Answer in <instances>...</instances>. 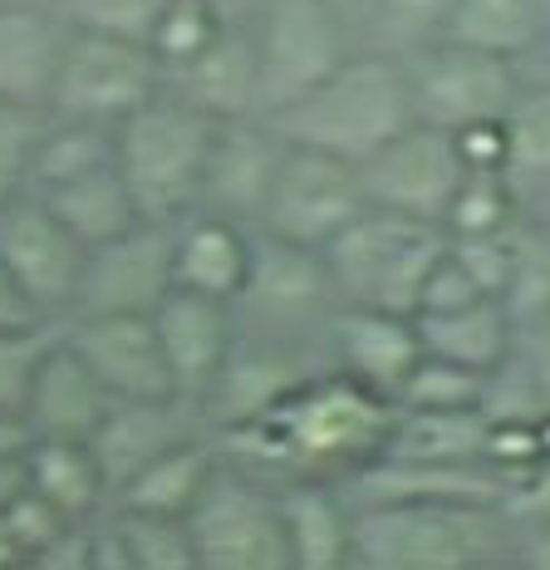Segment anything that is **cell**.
Returning a JSON list of instances; mask_svg holds the SVG:
<instances>
[{"label": "cell", "mask_w": 550, "mask_h": 570, "mask_svg": "<svg viewBox=\"0 0 550 570\" xmlns=\"http://www.w3.org/2000/svg\"><path fill=\"white\" fill-rule=\"evenodd\" d=\"M393 403L350 374L301 379L256 423L232 428V443L256 448L261 458L285 462L295 472H334L354 462H379L393 433Z\"/></svg>", "instance_id": "6da1fadb"}, {"label": "cell", "mask_w": 550, "mask_h": 570, "mask_svg": "<svg viewBox=\"0 0 550 570\" xmlns=\"http://www.w3.org/2000/svg\"><path fill=\"white\" fill-rule=\"evenodd\" d=\"M291 142L325 148L334 158L369 163L384 142L418 124L409 65L393 50H354L340 69L271 118Z\"/></svg>", "instance_id": "7a4b0ae2"}, {"label": "cell", "mask_w": 550, "mask_h": 570, "mask_svg": "<svg viewBox=\"0 0 550 570\" xmlns=\"http://www.w3.org/2000/svg\"><path fill=\"white\" fill-rule=\"evenodd\" d=\"M217 124L222 118L202 114L197 104H187L173 89L153 94L143 109H134L124 124H114V163L143 217L177 222L187 212H197Z\"/></svg>", "instance_id": "3957f363"}, {"label": "cell", "mask_w": 550, "mask_h": 570, "mask_svg": "<svg viewBox=\"0 0 550 570\" xmlns=\"http://www.w3.org/2000/svg\"><path fill=\"white\" fill-rule=\"evenodd\" d=\"M442 252H448V232H442L438 222L364 207L350 227L325 246L334 301L418 315L423 285L442 261Z\"/></svg>", "instance_id": "277c9868"}, {"label": "cell", "mask_w": 550, "mask_h": 570, "mask_svg": "<svg viewBox=\"0 0 550 570\" xmlns=\"http://www.w3.org/2000/svg\"><path fill=\"white\" fill-rule=\"evenodd\" d=\"M167 89V69L153 45L124 35L65 26L55 59V79L45 94V114L89 118V124H124L134 109Z\"/></svg>", "instance_id": "5b68a950"}, {"label": "cell", "mask_w": 550, "mask_h": 570, "mask_svg": "<svg viewBox=\"0 0 550 570\" xmlns=\"http://www.w3.org/2000/svg\"><path fill=\"white\" fill-rule=\"evenodd\" d=\"M261 69V114L275 118L354 55L350 20L320 0H266L251 26Z\"/></svg>", "instance_id": "8992f818"}, {"label": "cell", "mask_w": 550, "mask_h": 570, "mask_svg": "<svg viewBox=\"0 0 550 570\" xmlns=\"http://www.w3.org/2000/svg\"><path fill=\"white\" fill-rule=\"evenodd\" d=\"M369 207L359 163L334 158L325 148H305V142L285 138L281 168L261 207V236L285 246H305V252H325L359 212Z\"/></svg>", "instance_id": "52a82bcc"}, {"label": "cell", "mask_w": 550, "mask_h": 570, "mask_svg": "<svg viewBox=\"0 0 550 570\" xmlns=\"http://www.w3.org/2000/svg\"><path fill=\"white\" fill-rule=\"evenodd\" d=\"M477 561V507L433 497H379L354 512V566L462 570Z\"/></svg>", "instance_id": "ba28073f"}, {"label": "cell", "mask_w": 550, "mask_h": 570, "mask_svg": "<svg viewBox=\"0 0 550 570\" xmlns=\"http://www.w3.org/2000/svg\"><path fill=\"white\" fill-rule=\"evenodd\" d=\"M197 546V570H291L281 492L222 472L207 482L197 507L187 512Z\"/></svg>", "instance_id": "9c48e42d"}, {"label": "cell", "mask_w": 550, "mask_h": 570, "mask_svg": "<svg viewBox=\"0 0 550 570\" xmlns=\"http://www.w3.org/2000/svg\"><path fill=\"white\" fill-rule=\"evenodd\" d=\"M409 85L418 118L433 128H448V134H458L468 124H487V118H507V109L521 94L511 59L468 50V45L452 40H428L423 50H413Z\"/></svg>", "instance_id": "30bf717a"}, {"label": "cell", "mask_w": 550, "mask_h": 570, "mask_svg": "<svg viewBox=\"0 0 550 570\" xmlns=\"http://www.w3.org/2000/svg\"><path fill=\"white\" fill-rule=\"evenodd\" d=\"M0 261L20 281L45 320L75 311L89 246L59 222V212L40 193H20L0 207Z\"/></svg>", "instance_id": "8fae6325"}, {"label": "cell", "mask_w": 550, "mask_h": 570, "mask_svg": "<svg viewBox=\"0 0 550 570\" xmlns=\"http://www.w3.org/2000/svg\"><path fill=\"white\" fill-rule=\"evenodd\" d=\"M359 177H364L369 207L403 212V217L442 227L462 177H468V163H462L458 138L448 128H433L418 118L393 142H384L369 163H359Z\"/></svg>", "instance_id": "7c38bea8"}, {"label": "cell", "mask_w": 550, "mask_h": 570, "mask_svg": "<svg viewBox=\"0 0 550 570\" xmlns=\"http://www.w3.org/2000/svg\"><path fill=\"white\" fill-rule=\"evenodd\" d=\"M167 291H173V222L138 217L114 242L89 246L79 301L69 315H153Z\"/></svg>", "instance_id": "4fadbf2b"}, {"label": "cell", "mask_w": 550, "mask_h": 570, "mask_svg": "<svg viewBox=\"0 0 550 570\" xmlns=\"http://www.w3.org/2000/svg\"><path fill=\"white\" fill-rule=\"evenodd\" d=\"M153 325H158L167 370L177 379V394L187 403L207 399V389L222 379V370L232 364V354L246 340L242 305L222 301V295L187 291V285H173L163 295L158 311H153Z\"/></svg>", "instance_id": "5bb4252c"}, {"label": "cell", "mask_w": 550, "mask_h": 570, "mask_svg": "<svg viewBox=\"0 0 550 570\" xmlns=\"http://www.w3.org/2000/svg\"><path fill=\"white\" fill-rule=\"evenodd\" d=\"M65 340L114 399H183L153 315H69Z\"/></svg>", "instance_id": "9a60e30c"}, {"label": "cell", "mask_w": 550, "mask_h": 570, "mask_svg": "<svg viewBox=\"0 0 550 570\" xmlns=\"http://www.w3.org/2000/svg\"><path fill=\"white\" fill-rule=\"evenodd\" d=\"M281 153H285V134L266 114L222 118L207 153V177H202L197 207L222 212V217L236 222H261L275 168H281Z\"/></svg>", "instance_id": "2e32d148"}, {"label": "cell", "mask_w": 550, "mask_h": 570, "mask_svg": "<svg viewBox=\"0 0 550 570\" xmlns=\"http://www.w3.org/2000/svg\"><path fill=\"white\" fill-rule=\"evenodd\" d=\"M334 354H340V370L354 384L374 389L393 403L399 384L423 360L418 320L399 311H379V305H340L334 311Z\"/></svg>", "instance_id": "e0dca14e"}, {"label": "cell", "mask_w": 550, "mask_h": 570, "mask_svg": "<svg viewBox=\"0 0 550 570\" xmlns=\"http://www.w3.org/2000/svg\"><path fill=\"white\" fill-rule=\"evenodd\" d=\"M109 409L114 394L99 384V374L79 360V350L65 335H55L35 364L26 394V419L35 438H89Z\"/></svg>", "instance_id": "ac0fdd59"}, {"label": "cell", "mask_w": 550, "mask_h": 570, "mask_svg": "<svg viewBox=\"0 0 550 570\" xmlns=\"http://www.w3.org/2000/svg\"><path fill=\"white\" fill-rule=\"evenodd\" d=\"M251 266H256V242L246 236V222L207 207L173 222V285L242 301Z\"/></svg>", "instance_id": "d6986e66"}, {"label": "cell", "mask_w": 550, "mask_h": 570, "mask_svg": "<svg viewBox=\"0 0 550 570\" xmlns=\"http://www.w3.org/2000/svg\"><path fill=\"white\" fill-rule=\"evenodd\" d=\"M197 433L187 423V399H114L104 423L89 433V448L99 458L109 492H118L134 472H143L158 453Z\"/></svg>", "instance_id": "ffe728a7"}, {"label": "cell", "mask_w": 550, "mask_h": 570, "mask_svg": "<svg viewBox=\"0 0 550 570\" xmlns=\"http://www.w3.org/2000/svg\"><path fill=\"white\" fill-rule=\"evenodd\" d=\"M167 89L183 94L187 104H197V109L212 118L261 114V69H256L251 30L226 26L207 50H197L177 69H167Z\"/></svg>", "instance_id": "44dd1931"}, {"label": "cell", "mask_w": 550, "mask_h": 570, "mask_svg": "<svg viewBox=\"0 0 550 570\" xmlns=\"http://www.w3.org/2000/svg\"><path fill=\"white\" fill-rule=\"evenodd\" d=\"M330 301L334 285L325 252H305V246H285L266 236V246H256V266H251V281L236 305L256 311L261 320H275V325H301Z\"/></svg>", "instance_id": "7402d4cb"}, {"label": "cell", "mask_w": 550, "mask_h": 570, "mask_svg": "<svg viewBox=\"0 0 550 570\" xmlns=\"http://www.w3.org/2000/svg\"><path fill=\"white\" fill-rule=\"evenodd\" d=\"M65 20L50 0H0V99L40 104L50 94Z\"/></svg>", "instance_id": "603a6c76"}, {"label": "cell", "mask_w": 550, "mask_h": 570, "mask_svg": "<svg viewBox=\"0 0 550 570\" xmlns=\"http://www.w3.org/2000/svg\"><path fill=\"white\" fill-rule=\"evenodd\" d=\"M413 320H418L423 354L468 364V370H482V374H497L501 364H507L511 335H517V315H511L507 301H497V295H482V301L458 305V311L413 315Z\"/></svg>", "instance_id": "cb8c5ba5"}, {"label": "cell", "mask_w": 550, "mask_h": 570, "mask_svg": "<svg viewBox=\"0 0 550 570\" xmlns=\"http://www.w3.org/2000/svg\"><path fill=\"white\" fill-rule=\"evenodd\" d=\"M291 570H340L354 566V512L320 482H295L281 492Z\"/></svg>", "instance_id": "d4e9b609"}, {"label": "cell", "mask_w": 550, "mask_h": 570, "mask_svg": "<svg viewBox=\"0 0 550 570\" xmlns=\"http://www.w3.org/2000/svg\"><path fill=\"white\" fill-rule=\"evenodd\" d=\"M217 448L207 438L187 433L183 443H173L158 453L143 472H134L114 492V502L124 512H153V517H187L197 507V497L207 492V482L217 478Z\"/></svg>", "instance_id": "484cf974"}, {"label": "cell", "mask_w": 550, "mask_h": 570, "mask_svg": "<svg viewBox=\"0 0 550 570\" xmlns=\"http://www.w3.org/2000/svg\"><path fill=\"white\" fill-rule=\"evenodd\" d=\"M487 413H393V433L379 462H403V468H468L487 462Z\"/></svg>", "instance_id": "4316f807"}, {"label": "cell", "mask_w": 550, "mask_h": 570, "mask_svg": "<svg viewBox=\"0 0 550 570\" xmlns=\"http://www.w3.org/2000/svg\"><path fill=\"white\" fill-rule=\"evenodd\" d=\"M26 487L50 497L59 512L75 521L99 517L104 497H114L89 438H35L26 453Z\"/></svg>", "instance_id": "83f0119b"}, {"label": "cell", "mask_w": 550, "mask_h": 570, "mask_svg": "<svg viewBox=\"0 0 550 570\" xmlns=\"http://www.w3.org/2000/svg\"><path fill=\"white\" fill-rule=\"evenodd\" d=\"M301 370H295L285 354H275V350H246V340H242V350L232 354V364L222 370V379L207 389V413H212V423L217 428H246V423H256L266 409H275L285 394H291L295 384H301Z\"/></svg>", "instance_id": "f1b7e54d"}, {"label": "cell", "mask_w": 550, "mask_h": 570, "mask_svg": "<svg viewBox=\"0 0 550 570\" xmlns=\"http://www.w3.org/2000/svg\"><path fill=\"white\" fill-rule=\"evenodd\" d=\"M40 197L59 212V222H65L84 246L114 242L118 232H128L143 217L134 193H128V183H124V173H118V163L94 168L84 177H69V183H59V187H45Z\"/></svg>", "instance_id": "f546056e"}, {"label": "cell", "mask_w": 550, "mask_h": 570, "mask_svg": "<svg viewBox=\"0 0 550 570\" xmlns=\"http://www.w3.org/2000/svg\"><path fill=\"white\" fill-rule=\"evenodd\" d=\"M546 10L541 0H452L448 26L438 40L468 45V50L497 55V59H521L541 40Z\"/></svg>", "instance_id": "4dcf8cb0"}, {"label": "cell", "mask_w": 550, "mask_h": 570, "mask_svg": "<svg viewBox=\"0 0 550 570\" xmlns=\"http://www.w3.org/2000/svg\"><path fill=\"white\" fill-rule=\"evenodd\" d=\"M114 124H89V118H45V134L35 142L30 158V193L59 187L69 177H84L94 168H109L114 163Z\"/></svg>", "instance_id": "1f68e13d"}, {"label": "cell", "mask_w": 550, "mask_h": 570, "mask_svg": "<svg viewBox=\"0 0 550 570\" xmlns=\"http://www.w3.org/2000/svg\"><path fill=\"white\" fill-rule=\"evenodd\" d=\"M487 384L492 374L468 370V364L438 360V354H423V360L409 370V379L393 394V409H413V413H468L487 403Z\"/></svg>", "instance_id": "d6a6232c"}, {"label": "cell", "mask_w": 550, "mask_h": 570, "mask_svg": "<svg viewBox=\"0 0 550 570\" xmlns=\"http://www.w3.org/2000/svg\"><path fill=\"white\" fill-rule=\"evenodd\" d=\"M114 521L128 551V570H197V546L187 517H153L118 507Z\"/></svg>", "instance_id": "836d02e7"}, {"label": "cell", "mask_w": 550, "mask_h": 570, "mask_svg": "<svg viewBox=\"0 0 550 570\" xmlns=\"http://www.w3.org/2000/svg\"><path fill=\"white\" fill-rule=\"evenodd\" d=\"M517 222V202H511V173H468L452 197L442 232L448 236H501Z\"/></svg>", "instance_id": "e575fe53"}, {"label": "cell", "mask_w": 550, "mask_h": 570, "mask_svg": "<svg viewBox=\"0 0 550 570\" xmlns=\"http://www.w3.org/2000/svg\"><path fill=\"white\" fill-rule=\"evenodd\" d=\"M222 30H226L222 0H167L158 30H153V50H158L163 69H177L183 59L207 50Z\"/></svg>", "instance_id": "d590c367"}, {"label": "cell", "mask_w": 550, "mask_h": 570, "mask_svg": "<svg viewBox=\"0 0 550 570\" xmlns=\"http://www.w3.org/2000/svg\"><path fill=\"white\" fill-rule=\"evenodd\" d=\"M501 124H507V173H550V89H521Z\"/></svg>", "instance_id": "8d00e7d4"}, {"label": "cell", "mask_w": 550, "mask_h": 570, "mask_svg": "<svg viewBox=\"0 0 550 570\" xmlns=\"http://www.w3.org/2000/svg\"><path fill=\"white\" fill-rule=\"evenodd\" d=\"M50 6H55V16L75 30L124 35V40L153 45V30H158L167 0H50Z\"/></svg>", "instance_id": "74e56055"}, {"label": "cell", "mask_w": 550, "mask_h": 570, "mask_svg": "<svg viewBox=\"0 0 550 570\" xmlns=\"http://www.w3.org/2000/svg\"><path fill=\"white\" fill-rule=\"evenodd\" d=\"M45 114L40 104H10L0 99V207L10 197L30 193V158L35 142L45 134Z\"/></svg>", "instance_id": "f35d334b"}, {"label": "cell", "mask_w": 550, "mask_h": 570, "mask_svg": "<svg viewBox=\"0 0 550 570\" xmlns=\"http://www.w3.org/2000/svg\"><path fill=\"white\" fill-rule=\"evenodd\" d=\"M452 256L462 261V271L482 285V295L507 301L511 281H517V261H521V242L511 232L501 236H448Z\"/></svg>", "instance_id": "ab89813d"}, {"label": "cell", "mask_w": 550, "mask_h": 570, "mask_svg": "<svg viewBox=\"0 0 550 570\" xmlns=\"http://www.w3.org/2000/svg\"><path fill=\"white\" fill-rule=\"evenodd\" d=\"M448 10L452 0H374L369 26H379L384 45H393V50H423L448 26Z\"/></svg>", "instance_id": "60d3db41"}, {"label": "cell", "mask_w": 550, "mask_h": 570, "mask_svg": "<svg viewBox=\"0 0 550 570\" xmlns=\"http://www.w3.org/2000/svg\"><path fill=\"white\" fill-rule=\"evenodd\" d=\"M50 340H55L50 325L0 330V409H26L35 364H40V354Z\"/></svg>", "instance_id": "b9f144b4"}, {"label": "cell", "mask_w": 550, "mask_h": 570, "mask_svg": "<svg viewBox=\"0 0 550 570\" xmlns=\"http://www.w3.org/2000/svg\"><path fill=\"white\" fill-rule=\"evenodd\" d=\"M0 517H6V527L16 531L20 551H26V566H30L50 541H59L69 527H75V517H65V512H59V507L50 502V497H40L35 487H26V492H20Z\"/></svg>", "instance_id": "7bdbcfd3"}, {"label": "cell", "mask_w": 550, "mask_h": 570, "mask_svg": "<svg viewBox=\"0 0 550 570\" xmlns=\"http://www.w3.org/2000/svg\"><path fill=\"white\" fill-rule=\"evenodd\" d=\"M482 301V285H477L462 261L452 256V246L442 252V261L433 266V276L423 285V301H418V315H438V311H458V305H472Z\"/></svg>", "instance_id": "ee69618b"}, {"label": "cell", "mask_w": 550, "mask_h": 570, "mask_svg": "<svg viewBox=\"0 0 550 570\" xmlns=\"http://www.w3.org/2000/svg\"><path fill=\"white\" fill-rule=\"evenodd\" d=\"M458 153L468 163V173H507V124L487 118V124L458 128Z\"/></svg>", "instance_id": "f6af8a7d"}, {"label": "cell", "mask_w": 550, "mask_h": 570, "mask_svg": "<svg viewBox=\"0 0 550 570\" xmlns=\"http://www.w3.org/2000/svg\"><path fill=\"white\" fill-rule=\"evenodd\" d=\"M30 325H50V320L35 311V301L20 291V281L0 261V330H30Z\"/></svg>", "instance_id": "bcb514c9"}, {"label": "cell", "mask_w": 550, "mask_h": 570, "mask_svg": "<svg viewBox=\"0 0 550 570\" xmlns=\"http://www.w3.org/2000/svg\"><path fill=\"white\" fill-rule=\"evenodd\" d=\"M35 443V428L26 419V409H0V462L26 458Z\"/></svg>", "instance_id": "7dc6e473"}, {"label": "cell", "mask_w": 550, "mask_h": 570, "mask_svg": "<svg viewBox=\"0 0 550 570\" xmlns=\"http://www.w3.org/2000/svg\"><path fill=\"white\" fill-rule=\"evenodd\" d=\"M26 492V458H10V462H0V512H6L16 497Z\"/></svg>", "instance_id": "c3c4849f"}, {"label": "cell", "mask_w": 550, "mask_h": 570, "mask_svg": "<svg viewBox=\"0 0 550 570\" xmlns=\"http://www.w3.org/2000/svg\"><path fill=\"white\" fill-rule=\"evenodd\" d=\"M526 566L550 570V517H546V521H536L531 541H526Z\"/></svg>", "instance_id": "681fc988"}, {"label": "cell", "mask_w": 550, "mask_h": 570, "mask_svg": "<svg viewBox=\"0 0 550 570\" xmlns=\"http://www.w3.org/2000/svg\"><path fill=\"white\" fill-rule=\"evenodd\" d=\"M320 6H330L334 16H344L354 26V20H369L374 16V0H320Z\"/></svg>", "instance_id": "f907efd6"}, {"label": "cell", "mask_w": 550, "mask_h": 570, "mask_svg": "<svg viewBox=\"0 0 550 570\" xmlns=\"http://www.w3.org/2000/svg\"><path fill=\"white\" fill-rule=\"evenodd\" d=\"M0 566H26V551H20L16 531L6 527V517H0Z\"/></svg>", "instance_id": "816d5d0a"}, {"label": "cell", "mask_w": 550, "mask_h": 570, "mask_svg": "<svg viewBox=\"0 0 550 570\" xmlns=\"http://www.w3.org/2000/svg\"><path fill=\"white\" fill-rule=\"evenodd\" d=\"M266 0H222V10H261Z\"/></svg>", "instance_id": "f5cc1de1"}]
</instances>
